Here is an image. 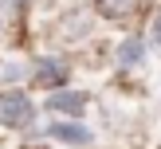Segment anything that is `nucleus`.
<instances>
[{
    "instance_id": "obj_1",
    "label": "nucleus",
    "mask_w": 161,
    "mask_h": 149,
    "mask_svg": "<svg viewBox=\"0 0 161 149\" xmlns=\"http://www.w3.org/2000/svg\"><path fill=\"white\" fill-rule=\"evenodd\" d=\"M31 118H36V106H31V98L24 90H4L0 94V122L4 125L20 130V125H31Z\"/></svg>"
},
{
    "instance_id": "obj_2",
    "label": "nucleus",
    "mask_w": 161,
    "mask_h": 149,
    "mask_svg": "<svg viewBox=\"0 0 161 149\" xmlns=\"http://www.w3.org/2000/svg\"><path fill=\"white\" fill-rule=\"evenodd\" d=\"M63 78H67V63H63V59H36V67H31V82H36V86L59 90Z\"/></svg>"
},
{
    "instance_id": "obj_3",
    "label": "nucleus",
    "mask_w": 161,
    "mask_h": 149,
    "mask_svg": "<svg viewBox=\"0 0 161 149\" xmlns=\"http://www.w3.org/2000/svg\"><path fill=\"white\" fill-rule=\"evenodd\" d=\"M47 110H55V114H71L79 118L86 110V94L83 90H55L51 98H47Z\"/></svg>"
},
{
    "instance_id": "obj_4",
    "label": "nucleus",
    "mask_w": 161,
    "mask_h": 149,
    "mask_svg": "<svg viewBox=\"0 0 161 149\" xmlns=\"http://www.w3.org/2000/svg\"><path fill=\"white\" fill-rule=\"evenodd\" d=\"M47 133H51L55 141H67V145H86V141H91V130L79 125V122H51Z\"/></svg>"
},
{
    "instance_id": "obj_5",
    "label": "nucleus",
    "mask_w": 161,
    "mask_h": 149,
    "mask_svg": "<svg viewBox=\"0 0 161 149\" xmlns=\"http://www.w3.org/2000/svg\"><path fill=\"white\" fill-rule=\"evenodd\" d=\"M142 55H146V39L142 35H126L122 47H118V63H122V67H138Z\"/></svg>"
},
{
    "instance_id": "obj_6",
    "label": "nucleus",
    "mask_w": 161,
    "mask_h": 149,
    "mask_svg": "<svg viewBox=\"0 0 161 149\" xmlns=\"http://www.w3.org/2000/svg\"><path fill=\"white\" fill-rule=\"evenodd\" d=\"M130 8H134V0H98L102 16H122V12H130Z\"/></svg>"
},
{
    "instance_id": "obj_7",
    "label": "nucleus",
    "mask_w": 161,
    "mask_h": 149,
    "mask_svg": "<svg viewBox=\"0 0 161 149\" xmlns=\"http://www.w3.org/2000/svg\"><path fill=\"white\" fill-rule=\"evenodd\" d=\"M153 47H157V51H161V12L153 16Z\"/></svg>"
},
{
    "instance_id": "obj_8",
    "label": "nucleus",
    "mask_w": 161,
    "mask_h": 149,
    "mask_svg": "<svg viewBox=\"0 0 161 149\" xmlns=\"http://www.w3.org/2000/svg\"><path fill=\"white\" fill-rule=\"evenodd\" d=\"M8 4H24V0H8Z\"/></svg>"
}]
</instances>
